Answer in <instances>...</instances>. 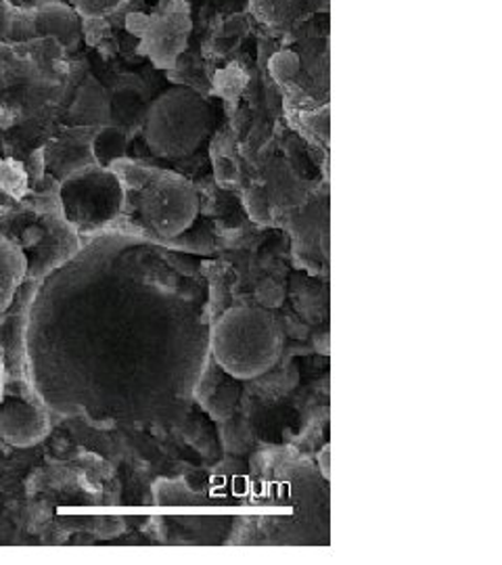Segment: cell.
<instances>
[{
	"label": "cell",
	"instance_id": "9",
	"mask_svg": "<svg viewBox=\"0 0 502 565\" xmlns=\"http://www.w3.org/2000/svg\"><path fill=\"white\" fill-rule=\"evenodd\" d=\"M32 32L34 36L57 42L65 51H74L82 39L81 13L65 2H44L32 13Z\"/></svg>",
	"mask_w": 502,
	"mask_h": 565
},
{
	"label": "cell",
	"instance_id": "4",
	"mask_svg": "<svg viewBox=\"0 0 502 565\" xmlns=\"http://www.w3.org/2000/svg\"><path fill=\"white\" fill-rule=\"evenodd\" d=\"M63 221L78 233H93L114 223L126 203V186L114 168L84 166L60 186Z\"/></svg>",
	"mask_w": 502,
	"mask_h": 565
},
{
	"label": "cell",
	"instance_id": "16",
	"mask_svg": "<svg viewBox=\"0 0 502 565\" xmlns=\"http://www.w3.org/2000/svg\"><path fill=\"white\" fill-rule=\"evenodd\" d=\"M258 300H260L261 303H266V306H270V308L279 306V303H281L282 300L281 287H279L277 282H264L260 289H258Z\"/></svg>",
	"mask_w": 502,
	"mask_h": 565
},
{
	"label": "cell",
	"instance_id": "8",
	"mask_svg": "<svg viewBox=\"0 0 502 565\" xmlns=\"http://www.w3.org/2000/svg\"><path fill=\"white\" fill-rule=\"evenodd\" d=\"M51 86L53 84L41 78L32 67L25 70V65H18L0 76V105L13 116H20L21 120H30V116L49 99Z\"/></svg>",
	"mask_w": 502,
	"mask_h": 565
},
{
	"label": "cell",
	"instance_id": "12",
	"mask_svg": "<svg viewBox=\"0 0 502 565\" xmlns=\"http://www.w3.org/2000/svg\"><path fill=\"white\" fill-rule=\"evenodd\" d=\"M67 116L74 126L109 124V93L100 86L99 81L86 78L76 90Z\"/></svg>",
	"mask_w": 502,
	"mask_h": 565
},
{
	"label": "cell",
	"instance_id": "6",
	"mask_svg": "<svg viewBox=\"0 0 502 565\" xmlns=\"http://www.w3.org/2000/svg\"><path fill=\"white\" fill-rule=\"evenodd\" d=\"M191 34L189 7L172 2L163 13L145 21L142 51L160 70H172L181 60Z\"/></svg>",
	"mask_w": 502,
	"mask_h": 565
},
{
	"label": "cell",
	"instance_id": "15",
	"mask_svg": "<svg viewBox=\"0 0 502 565\" xmlns=\"http://www.w3.org/2000/svg\"><path fill=\"white\" fill-rule=\"evenodd\" d=\"M74 9L81 13V18H105L114 11H118L124 0H72Z\"/></svg>",
	"mask_w": 502,
	"mask_h": 565
},
{
	"label": "cell",
	"instance_id": "17",
	"mask_svg": "<svg viewBox=\"0 0 502 565\" xmlns=\"http://www.w3.org/2000/svg\"><path fill=\"white\" fill-rule=\"evenodd\" d=\"M13 20H15V11L11 9V4L7 0H0V41L11 36Z\"/></svg>",
	"mask_w": 502,
	"mask_h": 565
},
{
	"label": "cell",
	"instance_id": "14",
	"mask_svg": "<svg viewBox=\"0 0 502 565\" xmlns=\"http://www.w3.org/2000/svg\"><path fill=\"white\" fill-rule=\"evenodd\" d=\"M128 135L114 126V124H103L95 137L90 139V158L93 163L100 168H114L116 163L124 160L126 149H128Z\"/></svg>",
	"mask_w": 502,
	"mask_h": 565
},
{
	"label": "cell",
	"instance_id": "2",
	"mask_svg": "<svg viewBox=\"0 0 502 565\" xmlns=\"http://www.w3.org/2000/svg\"><path fill=\"white\" fill-rule=\"evenodd\" d=\"M281 327L260 308H233L210 331L214 363L237 380L266 375L281 356Z\"/></svg>",
	"mask_w": 502,
	"mask_h": 565
},
{
	"label": "cell",
	"instance_id": "1",
	"mask_svg": "<svg viewBox=\"0 0 502 565\" xmlns=\"http://www.w3.org/2000/svg\"><path fill=\"white\" fill-rule=\"evenodd\" d=\"M184 260L105 235L60 264L30 308L23 352L51 411L142 422L193 392L210 331L205 289Z\"/></svg>",
	"mask_w": 502,
	"mask_h": 565
},
{
	"label": "cell",
	"instance_id": "3",
	"mask_svg": "<svg viewBox=\"0 0 502 565\" xmlns=\"http://www.w3.org/2000/svg\"><path fill=\"white\" fill-rule=\"evenodd\" d=\"M212 126V109L200 93L177 86L149 103L142 121V135L149 149L165 158L181 160L191 156Z\"/></svg>",
	"mask_w": 502,
	"mask_h": 565
},
{
	"label": "cell",
	"instance_id": "13",
	"mask_svg": "<svg viewBox=\"0 0 502 565\" xmlns=\"http://www.w3.org/2000/svg\"><path fill=\"white\" fill-rule=\"evenodd\" d=\"M28 273V258L20 245L0 235V315L9 310Z\"/></svg>",
	"mask_w": 502,
	"mask_h": 565
},
{
	"label": "cell",
	"instance_id": "11",
	"mask_svg": "<svg viewBox=\"0 0 502 565\" xmlns=\"http://www.w3.org/2000/svg\"><path fill=\"white\" fill-rule=\"evenodd\" d=\"M149 103L137 84H120L109 95V124L121 128L128 137L141 130Z\"/></svg>",
	"mask_w": 502,
	"mask_h": 565
},
{
	"label": "cell",
	"instance_id": "5",
	"mask_svg": "<svg viewBox=\"0 0 502 565\" xmlns=\"http://www.w3.org/2000/svg\"><path fill=\"white\" fill-rule=\"evenodd\" d=\"M139 212L151 233L160 237H179L195 223L200 198L181 177L161 174L142 186Z\"/></svg>",
	"mask_w": 502,
	"mask_h": 565
},
{
	"label": "cell",
	"instance_id": "18",
	"mask_svg": "<svg viewBox=\"0 0 502 565\" xmlns=\"http://www.w3.org/2000/svg\"><path fill=\"white\" fill-rule=\"evenodd\" d=\"M329 457H331V446L327 445L322 448L321 457H319L322 476H324V478H329Z\"/></svg>",
	"mask_w": 502,
	"mask_h": 565
},
{
	"label": "cell",
	"instance_id": "7",
	"mask_svg": "<svg viewBox=\"0 0 502 565\" xmlns=\"http://www.w3.org/2000/svg\"><path fill=\"white\" fill-rule=\"evenodd\" d=\"M51 425L39 404L23 398H7L0 404V440L7 445L28 448L46 438Z\"/></svg>",
	"mask_w": 502,
	"mask_h": 565
},
{
	"label": "cell",
	"instance_id": "10",
	"mask_svg": "<svg viewBox=\"0 0 502 565\" xmlns=\"http://www.w3.org/2000/svg\"><path fill=\"white\" fill-rule=\"evenodd\" d=\"M30 170L18 158L7 139V132L0 128V207H9L23 200L30 189Z\"/></svg>",
	"mask_w": 502,
	"mask_h": 565
}]
</instances>
